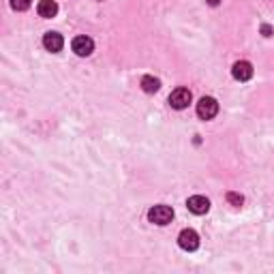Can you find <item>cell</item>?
Masks as SVG:
<instances>
[{"instance_id":"cell-1","label":"cell","mask_w":274,"mask_h":274,"mask_svg":"<svg viewBox=\"0 0 274 274\" xmlns=\"http://www.w3.org/2000/svg\"><path fill=\"white\" fill-rule=\"evenodd\" d=\"M174 219V210L169 206H152L150 210H148V221L150 223H155V225H167V223H172Z\"/></svg>"},{"instance_id":"cell-2","label":"cell","mask_w":274,"mask_h":274,"mask_svg":"<svg viewBox=\"0 0 274 274\" xmlns=\"http://www.w3.org/2000/svg\"><path fill=\"white\" fill-rule=\"evenodd\" d=\"M216 114H219V103L212 96H201L197 103V116L201 120H212Z\"/></svg>"},{"instance_id":"cell-3","label":"cell","mask_w":274,"mask_h":274,"mask_svg":"<svg viewBox=\"0 0 274 274\" xmlns=\"http://www.w3.org/2000/svg\"><path fill=\"white\" fill-rule=\"evenodd\" d=\"M191 99H193V94L189 88H176V90L169 94V105L174 109H184V107H189Z\"/></svg>"},{"instance_id":"cell-4","label":"cell","mask_w":274,"mask_h":274,"mask_svg":"<svg viewBox=\"0 0 274 274\" xmlns=\"http://www.w3.org/2000/svg\"><path fill=\"white\" fill-rule=\"evenodd\" d=\"M178 244L180 248H184V251H197L199 248V236L195 229H182L180 236H178Z\"/></svg>"},{"instance_id":"cell-5","label":"cell","mask_w":274,"mask_h":274,"mask_svg":"<svg viewBox=\"0 0 274 274\" xmlns=\"http://www.w3.org/2000/svg\"><path fill=\"white\" fill-rule=\"evenodd\" d=\"M231 75L238 79V82H248V79L253 77V64L251 62H246V60H240L233 64V69H231Z\"/></svg>"},{"instance_id":"cell-6","label":"cell","mask_w":274,"mask_h":274,"mask_svg":"<svg viewBox=\"0 0 274 274\" xmlns=\"http://www.w3.org/2000/svg\"><path fill=\"white\" fill-rule=\"evenodd\" d=\"M187 208L193 214H206L208 210H210V201H208L206 197H201V195H193V197L187 199Z\"/></svg>"},{"instance_id":"cell-7","label":"cell","mask_w":274,"mask_h":274,"mask_svg":"<svg viewBox=\"0 0 274 274\" xmlns=\"http://www.w3.org/2000/svg\"><path fill=\"white\" fill-rule=\"evenodd\" d=\"M92 50H94V41L90 37H75L73 39V52L77 54V56H90L92 54Z\"/></svg>"},{"instance_id":"cell-8","label":"cell","mask_w":274,"mask_h":274,"mask_svg":"<svg viewBox=\"0 0 274 274\" xmlns=\"http://www.w3.org/2000/svg\"><path fill=\"white\" fill-rule=\"evenodd\" d=\"M43 45H45V50L47 52H60L62 50V45H64V39L62 35H58V32H45V37H43Z\"/></svg>"},{"instance_id":"cell-9","label":"cell","mask_w":274,"mask_h":274,"mask_svg":"<svg viewBox=\"0 0 274 274\" xmlns=\"http://www.w3.org/2000/svg\"><path fill=\"white\" fill-rule=\"evenodd\" d=\"M37 13L41 15V18H54V15L58 13V5H56L54 0H41V3L37 5Z\"/></svg>"},{"instance_id":"cell-10","label":"cell","mask_w":274,"mask_h":274,"mask_svg":"<svg viewBox=\"0 0 274 274\" xmlns=\"http://www.w3.org/2000/svg\"><path fill=\"white\" fill-rule=\"evenodd\" d=\"M142 88H144V92H157L161 88V82L157 77L146 75V77H142Z\"/></svg>"},{"instance_id":"cell-11","label":"cell","mask_w":274,"mask_h":274,"mask_svg":"<svg viewBox=\"0 0 274 274\" xmlns=\"http://www.w3.org/2000/svg\"><path fill=\"white\" fill-rule=\"evenodd\" d=\"M30 5H32V0H11V7L15 11H26L30 9Z\"/></svg>"},{"instance_id":"cell-12","label":"cell","mask_w":274,"mask_h":274,"mask_svg":"<svg viewBox=\"0 0 274 274\" xmlns=\"http://www.w3.org/2000/svg\"><path fill=\"white\" fill-rule=\"evenodd\" d=\"M227 201L231 206H242L244 204V197L240 193H227Z\"/></svg>"},{"instance_id":"cell-13","label":"cell","mask_w":274,"mask_h":274,"mask_svg":"<svg viewBox=\"0 0 274 274\" xmlns=\"http://www.w3.org/2000/svg\"><path fill=\"white\" fill-rule=\"evenodd\" d=\"M261 32H263V37H272V28L268 26V24H263L261 26Z\"/></svg>"},{"instance_id":"cell-14","label":"cell","mask_w":274,"mask_h":274,"mask_svg":"<svg viewBox=\"0 0 274 274\" xmlns=\"http://www.w3.org/2000/svg\"><path fill=\"white\" fill-rule=\"evenodd\" d=\"M208 5H210V7H216V5H219V0H208Z\"/></svg>"}]
</instances>
